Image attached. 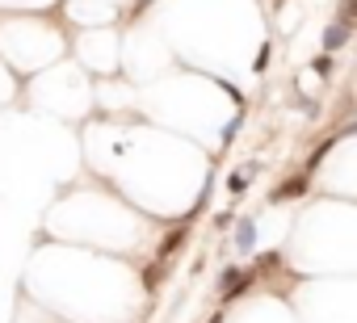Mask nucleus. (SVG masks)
Masks as SVG:
<instances>
[{
	"label": "nucleus",
	"mask_w": 357,
	"mask_h": 323,
	"mask_svg": "<svg viewBox=\"0 0 357 323\" xmlns=\"http://www.w3.org/2000/svg\"><path fill=\"white\" fill-rule=\"evenodd\" d=\"M345 42H349V30H345V26H340V21H336V26H328V30H324V50H328V55H336V50H340V46H345Z\"/></svg>",
	"instance_id": "3"
},
{
	"label": "nucleus",
	"mask_w": 357,
	"mask_h": 323,
	"mask_svg": "<svg viewBox=\"0 0 357 323\" xmlns=\"http://www.w3.org/2000/svg\"><path fill=\"white\" fill-rule=\"evenodd\" d=\"M302 189H307V177H290V181H286L282 189H273V193H269V202H286V197H298Z\"/></svg>",
	"instance_id": "4"
},
{
	"label": "nucleus",
	"mask_w": 357,
	"mask_h": 323,
	"mask_svg": "<svg viewBox=\"0 0 357 323\" xmlns=\"http://www.w3.org/2000/svg\"><path fill=\"white\" fill-rule=\"evenodd\" d=\"M257 248V219H235V252H252Z\"/></svg>",
	"instance_id": "2"
},
{
	"label": "nucleus",
	"mask_w": 357,
	"mask_h": 323,
	"mask_svg": "<svg viewBox=\"0 0 357 323\" xmlns=\"http://www.w3.org/2000/svg\"><path fill=\"white\" fill-rule=\"evenodd\" d=\"M248 286H252V273H248V268H223V277H219V298L231 302V298H240Z\"/></svg>",
	"instance_id": "1"
},
{
	"label": "nucleus",
	"mask_w": 357,
	"mask_h": 323,
	"mask_svg": "<svg viewBox=\"0 0 357 323\" xmlns=\"http://www.w3.org/2000/svg\"><path fill=\"white\" fill-rule=\"evenodd\" d=\"M340 26L357 30V0H340Z\"/></svg>",
	"instance_id": "5"
}]
</instances>
